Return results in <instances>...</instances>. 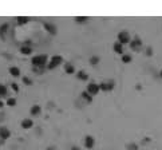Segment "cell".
<instances>
[{"mask_svg":"<svg viewBox=\"0 0 162 150\" xmlns=\"http://www.w3.org/2000/svg\"><path fill=\"white\" fill-rule=\"evenodd\" d=\"M62 60H63V58L60 55H55V56H52L51 58V62L47 64V68L48 70H52V68H55V67H58L60 63H62Z\"/></svg>","mask_w":162,"mask_h":150,"instance_id":"obj_2","label":"cell"},{"mask_svg":"<svg viewBox=\"0 0 162 150\" xmlns=\"http://www.w3.org/2000/svg\"><path fill=\"white\" fill-rule=\"evenodd\" d=\"M32 126H34L32 119H24V121L21 122V127H23V129H31Z\"/></svg>","mask_w":162,"mask_h":150,"instance_id":"obj_11","label":"cell"},{"mask_svg":"<svg viewBox=\"0 0 162 150\" xmlns=\"http://www.w3.org/2000/svg\"><path fill=\"white\" fill-rule=\"evenodd\" d=\"M130 47L133 50H135V51H138V50L142 47V40H139V39H134V40H131Z\"/></svg>","mask_w":162,"mask_h":150,"instance_id":"obj_8","label":"cell"},{"mask_svg":"<svg viewBox=\"0 0 162 150\" xmlns=\"http://www.w3.org/2000/svg\"><path fill=\"white\" fill-rule=\"evenodd\" d=\"M7 105L8 106H15V105H16V99H15V98H8Z\"/></svg>","mask_w":162,"mask_h":150,"instance_id":"obj_23","label":"cell"},{"mask_svg":"<svg viewBox=\"0 0 162 150\" xmlns=\"http://www.w3.org/2000/svg\"><path fill=\"white\" fill-rule=\"evenodd\" d=\"M23 82H24L26 84H31L32 82H31V79H30V78H27V77H24L23 78Z\"/></svg>","mask_w":162,"mask_h":150,"instance_id":"obj_25","label":"cell"},{"mask_svg":"<svg viewBox=\"0 0 162 150\" xmlns=\"http://www.w3.org/2000/svg\"><path fill=\"white\" fill-rule=\"evenodd\" d=\"M113 87H114L113 82H103V83L99 84V88L102 91H110V90H113Z\"/></svg>","mask_w":162,"mask_h":150,"instance_id":"obj_6","label":"cell"},{"mask_svg":"<svg viewBox=\"0 0 162 150\" xmlns=\"http://www.w3.org/2000/svg\"><path fill=\"white\" fill-rule=\"evenodd\" d=\"M94 143H95V141H94V138L91 135H87L86 138H84V146H86L87 149H93Z\"/></svg>","mask_w":162,"mask_h":150,"instance_id":"obj_7","label":"cell"},{"mask_svg":"<svg viewBox=\"0 0 162 150\" xmlns=\"http://www.w3.org/2000/svg\"><path fill=\"white\" fill-rule=\"evenodd\" d=\"M43 27L47 30V31L51 34V35H55L56 32H58V28H56V26H54L52 23H50V21H46L44 24H43Z\"/></svg>","mask_w":162,"mask_h":150,"instance_id":"obj_5","label":"cell"},{"mask_svg":"<svg viewBox=\"0 0 162 150\" xmlns=\"http://www.w3.org/2000/svg\"><path fill=\"white\" fill-rule=\"evenodd\" d=\"M82 98L86 102H89V103H91V102H93V95H90L87 91H83V93H82Z\"/></svg>","mask_w":162,"mask_h":150,"instance_id":"obj_13","label":"cell"},{"mask_svg":"<svg viewBox=\"0 0 162 150\" xmlns=\"http://www.w3.org/2000/svg\"><path fill=\"white\" fill-rule=\"evenodd\" d=\"M75 20H76V23H84V21L89 20V18L87 16H76Z\"/></svg>","mask_w":162,"mask_h":150,"instance_id":"obj_20","label":"cell"},{"mask_svg":"<svg viewBox=\"0 0 162 150\" xmlns=\"http://www.w3.org/2000/svg\"><path fill=\"white\" fill-rule=\"evenodd\" d=\"M7 95V87L4 84H0V97H6Z\"/></svg>","mask_w":162,"mask_h":150,"instance_id":"obj_19","label":"cell"},{"mask_svg":"<svg viewBox=\"0 0 162 150\" xmlns=\"http://www.w3.org/2000/svg\"><path fill=\"white\" fill-rule=\"evenodd\" d=\"M3 106H4V103L3 102H0V107H3Z\"/></svg>","mask_w":162,"mask_h":150,"instance_id":"obj_30","label":"cell"},{"mask_svg":"<svg viewBox=\"0 0 162 150\" xmlns=\"http://www.w3.org/2000/svg\"><path fill=\"white\" fill-rule=\"evenodd\" d=\"M7 30H8V24H7V23H4L3 26H0V36H1V38H4V36H6Z\"/></svg>","mask_w":162,"mask_h":150,"instance_id":"obj_14","label":"cell"},{"mask_svg":"<svg viewBox=\"0 0 162 150\" xmlns=\"http://www.w3.org/2000/svg\"><path fill=\"white\" fill-rule=\"evenodd\" d=\"M146 54H147V55H152V47H147V50H146Z\"/></svg>","mask_w":162,"mask_h":150,"instance_id":"obj_27","label":"cell"},{"mask_svg":"<svg viewBox=\"0 0 162 150\" xmlns=\"http://www.w3.org/2000/svg\"><path fill=\"white\" fill-rule=\"evenodd\" d=\"M76 77H78V79H80V80H87L89 79V75H87L84 71H78V75H76Z\"/></svg>","mask_w":162,"mask_h":150,"instance_id":"obj_17","label":"cell"},{"mask_svg":"<svg viewBox=\"0 0 162 150\" xmlns=\"http://www.w3.org/2000/svg\"><path fill=\"white\" fill-rule=\"evenodd\" d=\"M71 150H79V147H76V146H73V149Z\"/></svg>","mask_w":162,"mask_h":150,"instance_id":"obj_29","label":"cell"},{"mask_svg":"<svg viewBox=\"0 0 162 150\" xmlns=\"http://www.w3.org/2000/svg\"><path fill=\"white\" fill-rule=\"evenodd\" d=\"M114 51H115V53L117 54H121V55H123V46L121 44V43L119 42H115L114 43Z\"/></svg>","mask_w":162,"mask_h":150,"instance_id":"obj_10","label":"cell"},{"mask_svg":"<svg viewBox=\"0 0 162 150\" xmlns=\"http://www.w3.org/2000/svg\"><path fill=\"white\" fill-rule=\"evenodd\" d=\"M87 93H89L90 95H97L98 93L100 91V88H99V84H97V83H94V82H91V83H89V86H87Z\"/></svg>","mask_w":162,"mask_h":150,"instance_id":"obj_3","label":"cell"},{"mask_svg":"<svg viewBox=\"0 0 162 150\" xmlns=\"http://www.w3.org/2000/svg\"><path fill=\"white\" fill-rule=\"evenodd\" d=\"M90 62H91V64H93V66H95V64H97V63L99 62V58H98V56H93Z\"/></svg>","mask_w":162,"mask_h":150,"instance_id":"obj_24","label":"cell"},{"mask_svg":"<svg viewBox=\"0 0 162 150\" xmlns=\"http://www.w3.org/2000/svg\"><path fill=\"white\" fill-rule=\"evenodd\" d=\"M129 149L130 150H137V146H135V145H131V146H129Z\"/></svg>","mask_w":162,"mask_h":150,"instance_id":"obj_28","label":"cell"},{"mask_svg":"<svg viewBox=\"0 0 162 150\" xmlns=\"http://www.w3.org/2000/svg\"><path fill=\"white\" fill-rule=\"evenodd\" d=\"M20 53L23 54V55H30V54L32 53V48L31 47H27V46H23L20 48Z\"/></svg>","mask_w":162,"mask_h":150,"instance_id":"obj_15","label":"cell"},{"mask_svg":"<svg viewBox=\"0 0 162 150\" xmlns=\"http://www.w3.org/2000/svg\"><path fill=\"white\" fill-rule=\"evenodd\" d=\"M11 87H12V90H14V91H16V93L19 91V87H17L16 83H12V84H11Z\"/></svg>","mask_w":162,"mask_h":150,"instance_id":"obj_26","label":"cell"},{"mask_svg":"<svg viewBox=\"0 0 162 150\" xmlns=\"http://www.w3.org/2000/svg\"><path fill=\"white\" fill-rule=\"evenodd\" d=\"M10 135H11V133L7 127H1V129H0V138H1L3 141L7 140V138H10Z\"/></svg>","mask_w":162,"mask_h":150,"instance_id":"obj_9","label":"cell"},{"mask_svg":"<svg viewBox=\"0 0 162 150\" xmlns=\"http://www.w3.org/2000/svg\"><path fill=\"white\" fill-rule=\"evenodd\" d=\"M159 77H161V78H162V70H161V73H159Z\"/></svg>","mask_w":162,"mask_h":150,"instance_id":"obj_31","label":"cell"},{"mask_svg":"<svg viewBox=\"0 0 162 150\" xmlns=\"http://www.w3.org/2000/svg\"><path fill=\"white\" fill-rule=\"evenodd\" d=\"M122 62L123 63H129V62H131V55H122Z\"/></svg>","mask_w":162,"mask_h":150,"instance_id":"obj_22","label":"cell"},{"mask_svg":"<svg viewBox=\"0 0 162 150\" xmlns=\"http://www.w3.org/2000/svg\"><path fill=\"white\" fill-rule=\"evenodd\" d=\"M16 20H17V23L19 24H26L28 21V18H23V16H19V18H16Z\"/></svg>","mask_w":162,"mask_h":150,"instance_id":"obj_21","label":"cell"},{"mask_svg":"<svg viewBox=\"0 0 162 150\" xmlns=\"http://www.w3.org/2000/svg\"><path fill=\"white\" fill-rule=\"evenodd\" d=\"M40 114V106L35 105L31 107V115H39Z\"/></svg>","mask_w":162,"mask_h":150,"instance_id":"obj_16","label":"cell"},{"mask_svg":"<svg viewBox=\"0 0 162 150\" xmlns=\"http://www.w3.org/2000/svg\"><path fill=\"white\" fill-rule=\"evenodd\" d=\"M64 70H66V73H67V74H74L75 68H74V66L71 64V63H67V64H66V67H64Z\"/></svg>","mask_w":162,"mask_h":150,"instance_id":"obj_18","label":"cell"},{"mask_svg":"<svg viewBox=\"0 0 162 150\" xmlns=\"http://www.w3.org/2000/svg\"><path fill=\"white\" fill-rule=\"evenodd\" d=\"M118 42L121 43L122 46L123 44H127V43H130V36H129V34L126 31H122L118 34Z\"/></svg>","mask_w":162,"mask_h":150,"instance_id":"obj_4","label":"cell"},{"mask_svg":"<svg viewBox=\"0 0 162 150\" xmlns=\"http://www.w3.org/2000/svg\"><path fill=\"white\" fill-rule=\"evenodd\" d=\"M10 74L12 75V77H19L20 75V70L17 68V67H15V66H12V67H10Z\"/></svg>","mask_w":162,"mask_h":150,"instance_id":"obj_12","label":"cell"},{"mask_svg":"<svg viewBox=\"0 0 162 150\" xmlns=\"http://www.w3.org/2000/svg\"><path fill=\"white\" fill-rule=\"evenodd\" d=\"M31 63L34 64V67H46V64H47V55L34 56Z\"/></svg>","mask_w":162,"mask_h":150,"instance_id":"obj_1","label":"cell"}]
</instances>
